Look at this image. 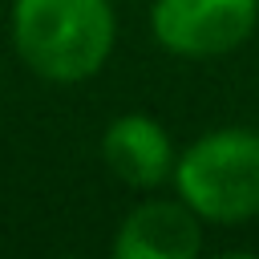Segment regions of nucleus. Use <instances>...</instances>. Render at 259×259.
<instances>
[{
  "mask_svg": "<svg viewBox=\"0 0 259 259\" xmlns=\"http://www.w3.org/2000/svg\"><path fill=\"white\" fill-rule=\"evenodd\" d=\"M202 251V219L182 198L138 202L113 235V259H194Z\"/></svg>",
  "mask_w": 259,
  "mask_h": 259,
  "instance_id": "nucleus-4",
  "label": "nucleus"
},
{
  "mask_svg": "<svg viewBox=\"0 0 259 259\" xmlns=\"http://www.w3.org/2000/svg\"><path fill=\"white\" fill-rule=\"evenodd\" d=\"M259 24V0H154V40L186 61L227 57L251 40Z\"/></svg>",
  "mask_w": 259,
  "mask_h": 259,
  "instance_id": "nucleus-3",
  "label": "nucleus"
},
{
  "mask_svg": "<svg viewBox=\"0 0 259 259\" xmlns=\"http://www.w3.org/2000/svg\"><path fill=\"white\" fill-rule=\"evenodd\" d=\"M117 40L109 0H12V49L28 73L77 85L101 73Z\"/></svg>",
  "mask_w": 259,
  "mask_h": 259,
  "instance_id": "nucleus-1",
  "label": "nucleus"
},
{
  "mask_svg": "<svg viewBox=\"0 0 259 259\" xmlns=\"http://www.w3.org/2000/svg\"><path fill=\"white\" fill-rule=\"evenodd\" d=\"M101 158L109 174L134 190H158L174 174V146L158 117L150 113H121L101 134Z\"/></svg>",
  "mask_w": 259,
  "mask_h": 259,
  "instance_id": "nucleus-5",
  "label": "nucleus"
},
{
  "mask_svg": "<svg viewBox=\"0 0 259 259\" xmlns=\"http://www.w3.org/2000/svg\"><path fill=\"white\" fill-rule=\"evenodd\" d=\"M170 182L202 223H251L259 214V134L223 125L194 138L174 158Z\"/></svg>",
  "mask_w": 259,
  "mask_h": 259,
  "instance_id": "nucleus-2",
  "label": "nucleus"
}]
</instances>
